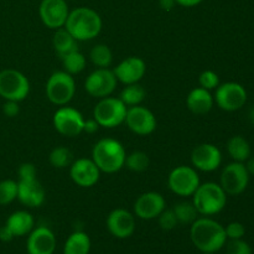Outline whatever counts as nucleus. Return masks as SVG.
I'll return each instance as SVG.
<instances>
[{
  "mask_svg": "<svg viewBox=\"0 0 254 254\" xmlns=\"http://www.w3.org/2000/svg\"><path fill=\"white\" fill-rule=\"evenodd\" d=\"M190 238L201 253H217L227 242L225 227L207 216L198 217L191 225Z\"/></svg>",
  "mask_w": 254,
  "mask_h": 254,
  "instance_id": "f257e3e1",
  "label": "nucleus"
},
{
  "mask_svg": "<svg viewBox=\"0 0 254 254\" xmlns=\"http://www.w3.org/2000/svg\"><path fill=\"white\" fill-rule=\"evenodd\" d=\"M102 26V17L96 10L81 6L69 11L64 27L77 41H89L101 34Z\"/></svg>",
  "mask_w": 254,
  "mask_h": 254,
  "instance_id": "f03ea898",
  "label": "nucleus"
},
{
  "mask_svg": "<svg viewBox=\"0 0 254 254\" xmlns=\"http://www.w3.org/2000/svg\"><path fill=\"white\" fill-rule=\"evenodd\" d=\"M127 153L123 144L113 138L99 139L92 149V160L101 173L114 174L122 170L126 164Z\"/></svg>",
  "mask_w": 254,
  "mask_h": 254,
  "instance_id": "7ed1b4c3",
  "label": "nucleus"
},
{
  "mask_svg": "<svg viewBox=\"0 0 254 254\" xmlns=\"http://www.w3.org/2000/svg\"><path fill=\"white\" fill-rule=\"evenodd\" d=\"M192 203L198 215L213 216L220 213L227 203V193L223 191L220 184H200L192 196Z\"/></svg>",
  "mask_w": 254,
  "mask_h": 254,
  "instance_id": "20e7f679",
  "label": "nucleus"
},
{
  "mask_svg": "<svg viewBox=\"0 0 254 254\" xmlns=\"http://www.w3.org/2000/svg\"><path fill=\"white\" fill-rule=\"evenodd\" d=\"M76 93V82L73 76L66 71H56L46 82V97L55 106H67Z\"/></svg>",
  "mask_w": 254,
  "mask_h": 254,
  "instance_id": "39448f33",
  "label": "nucleus"
},
{
  "mask_svg": "<svg viewBox=\"0 0 254 254\" xmlns=\"http://www.w3.org/2000/svg\"><path fill=\"white\" fill-rule=\"evenodd\" d=\"M128 107L117 97H106L99 99L93 109V118L99 127L112 129L124 123Z\"/></svg>",
  "mask_w": 254,
  "mask_h": 254,
  "instance_id": "423d86ee",
  "label": "nucleus"
},
{
  "mask_svg": "<svg viewBox=\"0 0 254 254\" xmlns=\"http://www.w3.org/2000/svg\"><path fill=\"white\" fill-rule=\"evenodd\" d=\"M30 82L22 72L14 68L0 71V97L5 101L21 102L29 96Z\"/></svg>",
  "mask_w": 254,
  "mask_h": 254,
  "instance_id": "0eeeda50",
  "label": "nucleus"
},
{
  "mask_svg": "<svg viewBox=\"0 0 254 254\" xmlns=\"http://www.w3.org/2000/svg\"><path fill=\"white\" fill-rule=\"evenodd\" d=\"M200 184V176L193 166H176L168 176L169 189L171 192L180 197H191L197 190Z\"/></svg>",
  "mask_w": 254,
  "mask_h": 254,
  "instance_id": "6e6552de",
  "label": "nucleus"
},
{
  "mask_svg": "<svg viewBox=\"0 0 254 254\" xmlns=\"http://www.w3.org/2000/svg\"><path fill=\"white\" fill-rule=\"evenodd\" d=\"M84 121L83 114L76 108L62 106L55 112L52 124L59 134L67 138H74L83 133Z\"/></svg>",
  "mask_w": 254,
  "mask_h": 254,
  "instance_id": "1a4fd4ad",
  "label": "nucleus"
},
{
  "mask_svg": "<svg viewBox=\"0 0 254 254\" xmlns=\"http://www.w3.org/2000/svg\"><path fill=\"white\" fill-rule=\"evenodd\" d=\"M118 79L113 69L96 68L84 81V89L87 93L94 98H106L109 97L117 88Z\"/></svg>",
  "mask_w": 254,
  "mask_h": 254,
  "instance_id": "9d476101",
  "label": "nucleus"
},
{
  "mask_svg": "<svg viewBox=\"0 0 254 254\" xmlns=\"http://www.w3.org/2000/svg\"><path fill=\"white\" fill-rule=\"evenodd\" d=\"M124 123L129 130L140 136L150 135L158 127L156 117L154 116L153 112L141 104L128 107Z\"/></svg>",
  "mask_w": 254,
  "mask_h": 254,
  "instance_id": "9b49d317",
  "label": "nucleus"
},
{
  "mask_svg": "<svg viewBox=\"0 0 254 254\" xmlns=\"http://www.w3.org/2000/svg\"><path fill=\"white\" fill-rule=\"evenodd\" d=\"M213 99L222 111L235 112L246 104L247 92L245 87L237 82H226L216 88Z\"/></svg>",
  "mask_w": 254,
  "mask_h": 254,
  "instance_id": "f8f14e48",
  "label": "nucleus"
},
{
  "mask_svg": "<svg viewBox=\"0 0 254 254\" xmlns=\"http://www.w3.org/2000/svg\"><path fill=\"white\" fill-rule=\"evenodd\" d=\"M250 173L243 163L233 161L225 166L221 174V188L227 195H240L247 189Z\"/></svg>",
  "mask_w": 254,
  "mask_h": 254,
  "instance_id": "ddd939ff",
  "label": "nucleus"
},
{
  "mask_svg": "<svg viewBox=\"0 0 254 254\" xmlns=\"http://www.w3.org/2000/svg\"><path fill=\"white\" fill-rule=\"evenodd\" d=\"M39 14L45 26L51 30L61 29L66 24L69 14L67 0H42Z\"/></svg>",
  "mask_w": 254,
  "mask_h": 254,
  "instance_id": "4468645a",
  "label": "nucleus"
},
{
  "mask_svg": "<svg viewBox=\"0 0 254 254\" xmlns=\"http://www.w3.org/2000/svg\"><path fill=\"white\" fill-rule=\"evenodd\" d=\"M69 176L79 188H93L101 179V170L92 159L79 158L69 165Z\"/></svg>",
  "mask_w": 254,
  "mask_h": 254,
  "instance_id": "2eb2a0df",
  "label": "nucleus"
},
{
  "mask_svg": "<svg viewBox=\"0 0 254 254\" xmlns=\"http://www.w3.org/2000/svg\"><path fill=\"white\" fill-rule=\"evenodd\" d=\"M222 154L216 145L203 143L196 146L191 153V166L203 173H211L220 168Z\"/></svg>",
  "mask_w": 254,
  "mask_h": 254,
  "instance_id": "dca6fc26",
  "label": "nucleus"
},
{
  "mask_svg": "<svg viewBox=\"0 0 254 254\" xmlns=\"http://www.w3.org/2000/svg\"><path fill=\"white\" fill-rule=\"evenodd\" d=\"M166 208V201L161 193L155 191L144 192L134 202V216L140 220H155Z\"/></svg>",
  "mask_w": 254,
  "mask_h": 254,
  "instance_id": "f3484780",
  "label": "nucleus"
},
{
  "mask_svg": "<svg viewBox=\"0 0 254 254\" xmlns=\"http://www.w3.org/2000/svg\"><path fill=\"white\" fill-rule=\"evenodd\" d=\"M109 233L119 240L129 238L135 231V216L126 208L111 211L106 221Z\"/></svg>",
  "mask_w": 254,
  "mask_h": 254,
  "instance_id": "a211bd4d",
  "label": "nucleus"
},
{
  "mask_svg": "<svg viewBox=\"0 0 254 254\" xmlns=\"http://www.w3.org/2000/svg\"><path fill=\"white\" fill-rule=\"evenodd\" d=\"M118 82L127 84L139 83L145 76L146 64L141 57L138 56H129L122 60L116 68L113 69Z\"/></svg>",
  "mask_w": 254,
  "mask_h": 254,
  "instance_id": "6ab92c4d",
  "label": "nucleus"
},
{
  "mask_svg": "<svg viewBox=\"0 0 254 254\" xmlns=\"http://www.w3.org/2000/svg\"><path fill=\"white\" fill-rule=\"evenodd\" d=\"M26 250L29 254H54L56 236L46 226H39L29 233Z\"/></svg>",
  "mask_w": 254,
  "mask_h": 254,
  "instance_id": "aec40b11",
  "label": "nucleus"
},
{
  "mask_svg": "<svg viewBox=\"0 0 254 254\" xmlns=\"http://www.w3.org/2000/svg\"><path fill=\"white\" fill-rule=\"evenodd\" d=\"M46 192L37 179L17 181V200L30 208L40 207L45 202Z\"/></svg>",
  "mask_w": 254,
  "mask_h": 254,
  "instance_id": "412c9836",
  "label": "nucleus"
},
{
  "mask_svg": "<svg viewBox=\"0 0 254 254\" xmlns=\"http://www.w3.org/2000/svg\"><path fill=\"white\" fill-rule=\"evenodd\" d=\"M213 103H215V99L211 92L202 87H196L191 89L190 93L186 97V107L191 113L196 116L207 114L212 109Z\"/></svg>",
  "mask_w": 254,
  "mask_h": 254,
  "instance_id": "4be33fe9",
  "label": "nucleus"
},
{
  "mask_svg": "<svg viewBox=\"0 0 254 254\" xmlns=\"http://www.w3.org/2000/svg\"><path fill=\"white\" fill-rule=\"evenodd\" d=\"M5 225L7 226L14 237H24L34 230V217L27 211H15L7 217Z\"/></svg>",
  "mask_w": 254,
  "mask_h": 254,
  "instance_id": "5701e85b",
  "label": "nucleus"
},
{
  "mask_svg": "<svg viewBox=\"0 0 254 254\" xmlns=\"http://www.w3.org/2000/svg\"><path fill=\"white\" fill-rule=\"evenodd\" d=\"M52 46L60 59L78 50V41L64 27L57 29L52 39Z\"/></svg>",
  "mask_w": 254,
  "mask_h": 254,
  "instance_id": "b1692460",
  "label": "nucleus"
},
{
  "mask_svg": "<svg viewBox=\"0 0 254 254\" xmlns=\"http://www.w3.org/2000/svg\"><path fill=\"white\" fill-rule=\"evenodd\" d=\"M91 240L87 233L76 231L71 233L64 246V254H89Z\"/></svg>",
  "mask_w": 254,
  "mask_h": 254,
  "instance_id": "393cba45",
  "label": "nucleus"
},
{
  "mask_svg": "<svg viewBox=\"0 0 254 254\" xmlns=\"http://www.w3.org/2000/svg\"><path fill=\"white\" fill-rule=\"evenodd\" d=\"M227 151L233 160L243 163L251 156V145L246 138L235 135L227 141Z\"/></svg>",
  "mask_w": 254,
  "mask_h": 254,
  "instance_id": "a878e982",
  "label": "nucleus"
},
{
  "mask_svg": "<svg viewBox=\"0 0 254 254\" xmlns=\"http://www.w3.org/2000/svg\"><path fill=\"white\" fill-rule=\"evenodd\" d=\"M145 97L146 92L145 89H144V87L140 86L139 83H133L127 84V86L122 89L119 99H121L127 107H133L141 104V102L145 99Z\"/></svg>",
  "mask_w": 254,
  "mask_h": 254,
  "instance_id": "bb28decb",
  "label": "nucleus"
},
{
  "mask_svg": "<svg viewBox=\"0 0 254 254\" xmlns=\"http://www.w3.org/2000/svg\"><path fill=\"white\" fill-rule=\"evenodd\" d=\"M174 213L178 218L179 225H192L198 218V212L192 201H181L173 207Z\"/></svg>",
  "mask_w": 254,
  "mask_h": 254,
  "instance_id": "cd10ccee",
  "label": "nucleus"
},
{
  "mask_svg": "<svg viewBox=\"0 0 254 254\" xmlns=\"http://www.w3.org/2000/svg\"><path fill=\"white\" fill-rule=\"evenodd\" d=\"M61 61L62 66H64V71H66L67 73H69L71 76L81 73V72L86 68L87 64L86 56H84L79 50H76V51L64 56L61 59Z\"/></svg>",
  "mask_w": 254,
  "mask_h": 254,
  "instance_id": "c85d7f7f",
  "label": "nucleus"
},
{
  "mask_svg": "<svg viewBox=\"0 0 254 254\" xmlns=\"http://www.w3.org/2000/svg\"><path fill=\"white\" fill-rule=\"evenodd\" d=\"M89 59L97 68H108L113 62V54L106 44H98L92 47Z\"/></svg>",
  "mask_w": 254,
  "mask_h": 254,
  "instance_id": "c756f323",
  "label": "nucleus"
},
{
  "mask_svg": "<svg viewBox=\"0 0 254 254\" xmlns=\"http://www.w3.org/2000/svg\"><path fill=\"white\" fill-rule=\"evenodd\" d=\"M149 165H150V159H149L148 154L140 150H136L128 154L126 158V164H124V166H127V169H129L130 171H134V173H143V171H146L149 169Z\"/></svg>",
  "mask_w": 254,
  "mask_h": 254,
  "instance_id": "7c9ffc66",
  "label": "nucleus"
},
{
  "mask_svg": "<svg viewBox=\"0 0 254 254\" xmlns=\"http://www.w3.org/2000/svg\"><path fill=\"white\" fill-rule=\"evenodd\" d=\"M49 161L54 168L66 169L72 164V153L66 146H56L51 150L49 155Z\"/></svg>",
  "mask_w": 254,
  "mask_h": 254,
  "instance_id": "2f4dec72",
  "label": "nucleus"
},
{
  "mask_svg": "<svg viewBox=\"0 0 254 254\" xmlns=\"http://www.w3.org/2000/svg\"><path fill=\"white\" fill-rule=\"evenodd\" d=\"M17 200V181L6 179L0 181V205L6 206Z\"/></svg>",
  "mask_w": 254,
  "mask_h": 254,
  "instance_id": "473e14b6",
  "label": "nucleus"
},
{
  "mask_svg": "<svg viewBox=\"0 0 254 254\" xmlns=\"http://www.w3.org/2000/svg\"><path fill=\"white\" fill-rule=\"evenodd\" d=\"M198 84L207 91H212L220 86V77L216 72L206 69V71L201 72V74L198 76Z\"/></svg>",
  "mask_w": 254,
  "mask_h": 254,
  "instance_id": "72a5a7b5",
  "label": "nucleus"
},
{
  "mask_svg": "<svg viewBox=\"0 0 254 254\" xmlns=\"http://www.w3.org/2000/svg\"><path fill=\"white\" fill-rule=\"evenodd\" d=\"M158 222L161 230L164 231H171L179 225L178 218H176L173 208H165V210L159 215Z\"/></svg>",
  "mask_w": 254,
  "mask_h": 254,
  "instance_id": "f704fd0d",
  "label": "nucleus"
},
{
  "mask_svg": "<svg viewBox=\"0 0 254 254\" xmlns=\"http://www.w3.org/2000/svg\"><path fill=\"white\" fill-rule=\"evenodd\" d=\"M226 252L227 254H252V250L250 245L241 238V240H230Z\"/></svg>",
  "mask_w": 254,
  "mask_h": 254,
  "instance_id": "c9c22d12",
  "label": "nucleus"
},
{
  "mask_svg": "<svg viewBox=\"0 0 254 254\" xmlns=\"http://www.w3.org/2000/svg\"><path fill=\"white\" fill-rule=\"evenodd\" d=\"M227 240H241L246 233V228L242 223L240 222H231L228 223L227 227H225Z\"/></svg>",
  "mask_w": 254,
  "mask_h": 254,
  "instance_id": "e433bc0d",
  "label": "nucleus"
},
{
  "mask_svg": "<svg viewBox=\"0 0 254 254\" xmlns=\"http://www.w3.org/2000/svg\"><path fill=\"white\" fill-rule=\"evenodd\" d=\"M19 180H31L37 179V169L32 163H24L17 169Z\"/></svg>",
  "mask_w": 254,
  "mask_h": 254,
  "instance_id": "4c0bfd02",
  "label": "nucleus"
},
{
  "mask_svg": "<svg viewBox=\"0 0 254 254\" xmlns=\"http://www.w3.org/2000/svg\"><path fill=\"white\" fill-rule=\"evenodd\" d=\"M2 113L7 118H14L20 113L19 102L15 101H5L4 106H2Z\"/></svg>",
  "mask_w": 254,
  "mask_h": 254,
  "instance_id": "58836bf2",
  "label": "nucleus"
},
{
  "mask_svg": "<svg viewBox=\"0 0 254 254\" xmlns=\"http://www.w3.org/2000/svg\"><path fill=\"white\" fill-rule=\"evenodd\" d=\"M98 129H99V124L97 123V121L94 118L87 119V121H84L83 133L94 134V133H97V131H98Z\"/></svg>",
  "mask_w": 254,
  "mask_h": 254,
  "instance_id": "ea45409f",
  "label": "nucleus"
},
{
  "mask_svg": "<svg viewBox=\"0 0 254 254\" xmlns=\"http://www.w3.org/2000/svg\"><path fill=\"white\" fill-rule=\"evenodd\" d=\"M12 238L15 237L11 233V231L7 228V226H1V227H0V241H1V242H10V241H12Z\"/></svg>",
  "mask_w": 254,
  "mask_h": 254,
  "instance_id": "a19ab883",
  "label": "nucleus"
},
{
  "mask_svg": "<svg viewBox=\"0 0 254 254\" xmlns=\"http://www.w3.org/2000/svg\"><path fill=\"white\" fill-rule=\"evenodd\" d=\"M175 1L176 4L181 5V6L184 7H192V6H196V5L201 4L203 0H175Z\"/></svg>",
  "mask_w": 254,
  "mask_h": 254,
  "instance_id": "79ce46f5",
  "label": "nucleus"
},
{
  "mask_svg": "<svg viewBox=\"0 0 254 254\" xmlns=\"http://www.w3.org/2000/svg\"><path fill=\"white\" fill-rule=\"evenodd\" d=\"M159 4H160V7L163 10L170 11V10L175 6L176 1L175 0H159Z\"/></svg>",
  "mask_w": 254,
  "mask_h": 254,
  "instance_id": "37998d69",
  "label": "nucleus"
},
{
  "mask_svg": "<svg viewBox=\"0 0 254 254\" xmlns=\"http://www.w3.org/2000/svg\"><path fill=\"white\" fill-rule=\"evenodd\" d=\"M246 161H247V164H246L247 171L250 173V175H254V156L253 158H248Z\"/></svg>",
  "mask_w": 254,
  "mask_h": 254,
  "instance_id": "c03bdc74",
  "label": "nucleus"
},
{
  "mask_svg": "<svg viewBox=\"0 0 254 254\" xmlns=\"http://www.w3.org/2000/svg\"><path fill=\"white\" fill-rule=\"evenodd\" d=\"M248 116H250L251 123H252L253 126H254V106L252 107V108L250 109V113H248Z\"/></svg>",
  "mask_w": 254,
  "mask_h": 254,
  "instance_id": "a18cd8bd",
  "label": "nucleus"
},
{
  "mask_svg": "<svg viewBox=\"0 0 254 254\" xmlns=\"http://www.w3.org/2000/svg\"><path fill=\"white\" fill-rule=\"evenodd\" d=\"M200 254H216V253H200Z\"/></svg>",
  "mask_w": 254,
  "mask_h": 254,
  "instance_id": "49530a36",
  "label": "nucleus"
}]
</instances>
